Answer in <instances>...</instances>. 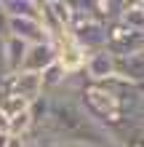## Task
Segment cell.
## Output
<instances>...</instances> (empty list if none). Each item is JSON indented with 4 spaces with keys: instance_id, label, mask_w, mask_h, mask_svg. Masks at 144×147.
Masks as SVG:
<instances>
[{
    "instance_id": "17",
    "label": "cell",
    "mask_w": 144,
    "mask_h": 147,
    "mask_svg": "<svg viewBox=\"0 0 144 147\" xmlns=\"http://www.w3.org/2000/svg\"><path fill=\"white\" fill-rule=\"evenodd\" d=\"M8 75V62H5V38H0V80Z\"/></svg>"
},
{
    "instance_id": "15",
    "label": "cell",
    "mask_w": 144,
    "mask_h": 147,
    "mask_svg": "<svg viewBox=\"0 0 144 147\" xmlns=\"http://www.w3.org/2000/svg\"><path fill=\"white\" fill-rule=\"evenodd\" d=\"M115 142L120 147H144V128H131L123 131L120 136H115Z\"/></svg>"
},
{
    "instance_id": "1",
    "label": "cell",
    "mask_w": 144,
    "mask_h": 147,
    "mask_svg": "<svg viewBox=\"0 0 144 147\" xmlns=\"http://www.w3.org/2000/svg\"><path fill=\"white\" fill-rule=\"evenodd\" d=\"M48 99H51L48 120L40 128H46L59 142H64V144H88V147H109V144H115L112 136L96 120H91V115L83 110L78 94L62 88V91L48 94Z\"/></svg>"
},
{
    "instance_id": "3",
    "label": "cell",
    "mask_w": 144,
    "mask_h": 147,
    "mask_svg": "<svg viewBox=\"0 0 144 147\" xmlns=\"http://www.w3.org/2000/svg\"><path fill=\"white\" fill-rule=\"evenodd\" d=\"M107 51L112 56H128L144 51V32H133L125 24H107Z\"/></svg>"
},
{
    "instance_id": "11",
    "label": "cell",
    "mask_w": 144,
    "mask_h": 147,
    "mask_svg": "<svg viewBox=\"0 0 144 147\" xmlns=\"http://www.w3.org/2000/svg\"><path fill=\"white\" fill-rule=\"evenodd\" d=\"M27 43L19 40V38H5V62H8V75L19 72L21 64H24V56H27Z\"/></svg>"
},
{
    "instance_id": "19",
    "label": "cell",
    "mask_w": 144,
    "mask_h": 147,
    "mask_svg": "<svg viewBox=\"0 0 144 147\" xmlns=\"http://www.w3.org/2000/svg\"><path fill=\"white\" fill-rule=\"evenodd\" d=\"M5 128H8V120H5L3 112H0V131H5Z\"/></svg>"
},
{
    "instance_id": "14",
    "label": "cell",
    "mask_w": 144,
    "mask_h": 147,
    "mask_svg": "<svg viewBox=\"0 0 144 147\" xmlns=\"http://www.w3.org/2000/svg\"><path fill=\"white\" fill-rule=\"evenodd\" d=\"M51 11H54V16L59 19V24L64 30H70V24H72V0H51Z\"/></svg>"
},
{
    "instance_id": "10",
    "label": "cell",
    "mask_w": 144,
    "mask_h": 147,
    "mask_svg": "<svg viewBox=\"0 0 144 147\" xmlns=\"http://www.w3.org/2000/svg\"><path fill=\"white\" fill-rule=\"evenodd\" d=\"M11 19H40V0H3Z\"/></svg>"
},
{
    "instance_id": "7",
    "label": "cell",
    "mask_w": 144,
    "mask_h": 147,
    "mask_svg": "<svg viewBox=\"0 0 144 147\" xmlns=\"http://www.w3.org/2000/svg\"><path fill=\"white\" fill-rule=\"evenodd\" d=\"M8 35L24 40L27 46H35V43H51L40 19H11L8 22Z\"/></svg>"
},
{
    "instance_id": "5",
    "label": "cell",
    "mask_w": 144,
    "mask_h": 147,
    "mask_svg": "<svg viewBox=\"0 0 144 147\" xmlns=\"http://www.w3.org/2000/svg\"><path fill=\"white\" fill-rule=\"evenodd\" d=\"M83 72H86L88 83H104L107 78L115 75V56L109 54L107 48L104 51H96V54H88Z\"/></svg>"
},
{
    "instance_id": "21",
    "label": "cell",
    "mask_w": 144,
    "mask_h": 147,
    "mask_svg": "<svg viewBox=\"0 0 144 147\" xmlns=\"http://www.w3.org/2000/svg\"><path fill=\"white\" fill-rule=\"evenodd\" d=\"M109 147H120V144H117V142H115V144H109Z\"/></svg>"
},
{
    "instance_id": "6",
    "label": "cell",
    "mask_w": 144,
    "mask_h": 147,
    "mask_svg": "<svg viewBox=\"0 0 144 147\" xmlns=\"http://www.w3.org/2000/svg\"><path fill=\"white\" fill-rule=\"evenodd\" d=\"M8 86H11L13 94H19V96L27 99L29 105L43 96V80H40L38 72H24V70L13 72V75H8Z\"/></svg>"
},
{
    "instance_id": "8",
    "label": "cell",
    "mask_w": 144,
    "mask_h": 147,
    "mask_svg": "<svg viewBox=\"0 0 144 147\" xmlns=\"http://www.w3.org/2000/svg\"><path fill=\"white\" fill-rule=\"evenodd\" d=\"M56 62V48H54V43H35V46H29L27 48V56H24V64H21V70L24 72H43L48 70L51 64ZM19 70V72H21Z\"/></svg>"
},
{
    "instance_id": "12",
    "label": "cell",
    "mask_w": 144,
    "mask_h": 147,
    "mask_svg": "<svg viewBox=\"0 0 144 147\" xmlns=\"http://www.w3.org/2000/svg\"><path fill=\"white\" fill-rule=\"evenodd\" d=\"M120 24H125L133 32H144V0H125V8L120 13Z\"/></svg>"
},
{
    "instance_id": "9",
    "label": "cell",
    "mask_w": 144,
    "mask_h": 147,
    "mask_svg": "<svg viewBox=\"0 0 144 147\" xmlns=\"http://www.w3.org/2000/svg\"><path fill=\"white\" fill-rule=\"evenodd\" d=\"M115 75L128 83L144 86V51L128 54V56H115Z\"/></svg>"
},
{
    "instance_id": "2",
    "label": "cell",
    "mask_w": 144,
    "mask_h": 147,
    "mask_svg": "<svg viewBox=\"0 0 144 147\" xmlns=\"http://www.w3.org/2000/svg\"><path fill=\"white\" fill-rule=\"evenodd\" d=\"M67 32H70V38L86 51V56L107 48V24L94 22V19H88V16H83V13L72 11V24H70Z\"/></svg>"
},
{
    "instance_id": "20",
    "label": "cell",
    "mask_w": 144,
    "mask_h": 147,
    "mask_svg": "<svg viewBox=\"0 0 144 147\" xmlns=\"http://www.w3.org/2000/svg\"><path fill=\"white\" fill-rule=\"evenodd\" d=\"M5 142H8V134H5V131H0V147H5Z\"/></svg>"
},
{
    "instance_id": "4",
    "label": "cell",
    "mask_w": 144,
    "mask_h": 147,
    "mask_svg": "<svg viewBox=\"0 0 144 147\" xmlns=\"http://www.w3.org/2000/svg\"><path fill=\"white\" fill-rule=\"evenodd\" d=\"M54 48H56V62L64 67L67 75L80 72L83 67H86V51H83L78 43L70 38V32L62 35L59 40H54Z\"/></svg>"
},
{
    "instance_id": "13",
    "label": "cell",
    "mask_w": 144,
    "mask_h": 147,
    "mask_svg": "<svg viewBox=\"0 0 144 147\" xmlns=\"http://www.w3.org/2000/svg\"><path fill=\"white\" fill-rule=\"evenodd\" d=\"M40 80H43V94H54V91H62L64 88L67 72H64V67L59 64V62H54L48 70L40 72Z\"/></svg>"
},
{
    "instance_id": "18",
    "label": "cell",
    "mask_w": 144,
    "mask_h": 147,
    "mask_svg": "<svg viewBox=\"0 0 144 147\" xmlns=\"http://www.w3.org/2000/svg\"><path fill=\"white\" fill-rule=\"evenodd\" d=\"M5 147H29V142L24 139V136H8Z\"/></svg>"
},
{
    "instance_id": "16",
    "label": "cell",
    "mask_w": 144,
    "mask_h": 147,
    "mask_svg": "<svg viewBox=\"0 0 144 147\" xmlns=\"http://www.w3.org/2000/svg\"><path fill=\"white\" fill-rule=\"evenodd\" d=\"M8 22H11V16L5 13L3 0H0V38H8Z\"/></svg>"
}]
</instances>
